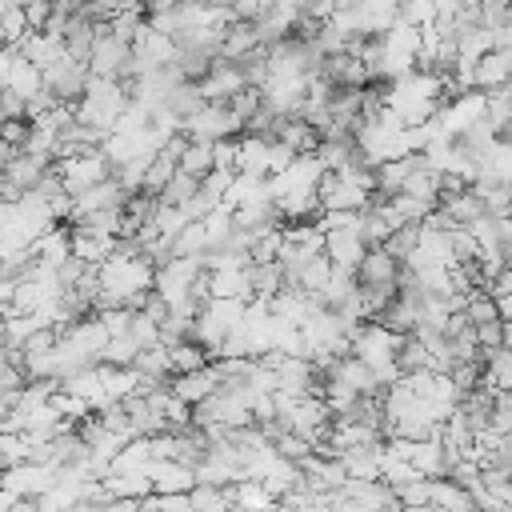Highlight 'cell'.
<instances>
[{
	"mask_svg": "<svg viewBox=\"0 0 512 512\" xmlns=\"http://www.w3.org/2000/svg\"><path fill=\"white\" fill-rule=\"evenodd\" d=\"M196 88H200V96H204L208 104H224L232 92H240V88H244V72H240V64H236V60L212 56V64H208V72L196 80Z\"/></svg>",
	"mask_w": 512,
	"mask_h": 512,
	"instance_id": "5b68a950",
	"label": "cell"
},
{
	"mask_svg": "<svg viewBox=\"0 0 512 512\" xmlns=\"http://www.w3.org/2000/svg\"><path fill=\"white\" fill-rule=\"evenodd\" d=\"M508 72H512V48H484L472 60V88L508 84Z\"/></svg>",
	"mask_w": 512,
	"mask_h": 512,
	"instance_id": "7c38bea8",
	"label": "cell"
},
{
	"mask_svg": "<svg viewBox=\"0 0 512 512\" xmlns=\"http://www.w3.org/2000/svg\"><path fill=\"white\" fill-rule=\"evenodd\" d=\"M196 188H200V180L176 168V172L164 180V188L156 192V200H160V204H188V200L196 196Z\"/></svg>",
	"mask_w": 512,
	"mask_h": 512,
	"instance_id": "7402d4cb",
	"label": "cell"
},
{
	"mask_svg": "<svg viewBox=\"0 0 512 512\" xmlns=\"http://www.w3.org/2000/svg\"><path fill=\"white\" fill-rule=\"evenodd\" d=\"M60 340H68L84 364H96V360H100V348H104V340H108V328L100 324L96 312H84V316H76V320L60 332Z\"/></svg>",
	"mask_w": 512,
	"mask_h": 512,
	"instance_id": "52a82bcc",
	"label": "cell"
},
{
	"mask_svg": "<svg viewBox=\"0 0 512 512\" xmlns=\"http://www.w3.org/2000/svg\"><path fill=\"white\" fill-rule=\"evenodd\" d=\"M392 492H396L400 508H428V476H416V480H408V484H400Z\"/></svg>",
	"mask_w": 512,
	"mask_h": 512,
	"instance_id": "484cf974",
	"label": "cell"
},
{
	"mask_svg": "<svg viewBox=\"0 0 512 512\" xmlns=\"http://www.w3.org/2000/svg\"><path fill=\"white\" fill-rule=\"evenodd\" d=\"M400 340H404V332H396V328H388V324H380V320H360V324L352 328V336H348V352L360 356V360L372 368L376 384H392V380L400 376V368H396V348H400Z\"/></svg>",
	"mask_w": 512,
	"mask_h": 512,
	"instance_id": "6da1fadb",
	"label": "cell"
},
{
	"mask_svg": "<svg viewBox=\"0 0 512 512\" xmlns=\"http://www.w3.org/2000/svg\"><path fill=\"white\" fill-rule=\"evenodd\" d=\"M176 168L200 180V176L212 168V140H188V144L180 148V156H176Z\"/></svg>",
	"mask_w": 512,
	"mask_h": 512,
	"instance_id": "ffe728a7",
	"label": "cell"
},
{
	"mask_svg": "<svg viewBox=\"0 0 512 512\" xmlns=\"http://www.w3.org/2000/svg\"><path fill=\"white\" fill-rule=\"evenodd\" d=\"M48 168H52V160H48V156H36V152H24V148H20V152L0 168V176H4L12 188L28 192V188L48 172Z\"/></svg>",
	"mask_w": 512,
	"mask_h": 512,
	"instance_id": "5bb4252c",
	"label": "cell"
},
{
	"mask_svg": "<svg viewBox=\"0 0 512 512\" xmlns=\"http://www.w3.org/2000/svg\"><path fill=\"white\" fill-rule=\"evenodd\" d=\"M0 140L24 148V140H28V116H8V120H0Z\"/></svg>",
	"mask_w": 512,
	"mask_h": 512,
	"instance_id": "83f0119b",
	"label": "cell"
},
{
	"mask_svg": "<svg viewBox=\"0 0 512 512\" xmlns=\"http://www.w3.org/2000/svg\"><path fill=\"white\" fill-rule=\"evenodd\" d=\"M428 508H444V512H476L468 488L452 484L448 476H428Z\"/></svg>",
	"mask_w": 512,
	"mask_h": 512,
	"instance_id": "9a60e30c",
	"label": "cell"
},
{
	"mask_svg": "<svg viewBox=\"0 0 512 512\" xmlns=\"http://www.w3.org/2000/svg\"><path fill=\"white\" fill-rule=\"evenodd\" d=\"M364 236H360V224H352V228H332V232H324V256H328V264L332 268H356V260L364 256Z\"/></svg>",
	"mask_w": 512,
	"mask_h": 512,
	"instance_id": "9c48e42d",
	"label": "cell"
},
{
	"mask_svg": "<svg viewBox=\"0 0 512 512\" xmlns=\"http://www.w3.org/2000/svg\"><path fill=\"white\" fill-rule=\"evenodd\" d=\"M20 8H24L28 28H44V24H48V16H52V0H24Z\"/></svg>",
	"mask_w": 512,
	"mask_h": 512,
	"instance_id": "f1b7e54d",
	"label": "cell"
},
{
	"mask_svg": "<svg viewBox=\"0 0 512 512\" xmlns=\"http://www.w3.org/2000/svg\"><path fill=\"white\" fill-rule=\"evenodd\" d=\"M368 196L372 192H364L360 184H352L348 176H340L332 168H324V176L316 180V204L320 208H352V212H360L368 204Z\"/></svg>",
	"mask_w": 512,
	"mask_h": 512,
	"instance_id": "8992f818",
	"label": "cell"
},
{
	"mask_svg": "<svg viewBox=\"0 0 512 512\" xmlns=\"http://www.w3.org/2000/svg\"><path fill=\"white\" fill-rule=\"evenodd\" d=\"M4 88H12L20 100H28L32 92H40V88H44V76H40V68H36L32 60H24V56H20V60L12 64V72H8V80H4Z\"/></svg>",
	"mask_w": 512,
	"mask_h": 512,
	"instance_id": "d6986e66",
	"label": "cell"
},
{
	"mask_svg": "<svg viewBox=\"0 0 512 512\" xmlns=\"http://www.w3.org/2000/svg\"><path fill=\"white\" fill-rule=\"evenodd\" d=\"M248 280H252V296H272L276 288H284V268L276 260H264V264H248Z\"/></svg>",
	"mask_w": 512,
	"mask_h": 512,
	"instance_id": "44dd1931",
	"label": "cell"
},
{
	"mask_svg": "<svg viewBox=\"0 0 512 512\" xmlns=\"http://www.w3.org/2000/svg\"><path fill=\"white\" fill-rule=\"evenodd\" d=\"M100 484H104L108 496H132V500H140V496L152 492L148 472H112V468H108V472L100 476Z\"/></svg>",
	"mask_w": 512,
	"mask_h": 512,
	"instance_id": "ac0fdd59",
	"label": "cell"
},
{
	"mask_svg": "<svg viewBox=\"0 0 512 512\" xmlns=\"http://www.w3.org/2000/svg\"><path fill=\"white\" fill-rule=\"evenodd\" d=\"M136 352H140V344H136L128 332H120V336H108V340H104L100 360H104V364H132Z\"/></svg>",
	"mask_w": 512,
	"mask_h": 512,
	"instance_id": "cb8c5ba5",
	"label": "cell"
},
{
	"mask_svg": "<svg viewBox=\"0 0 512 512\" xmlns=\"http://www.w3.org/2000/svg\"><path fill=\"white\" fill-rule=\"evenodd\" d=\"M168 360H172V372H192V368H204L212 360V352L200 340L184 336V340H172L168 344Z\"/></svg>",
	"mask_w": 512,
	"mask_h": 512,
	"instance_id": "e0dca14e",
	"label": "cell"
},
{
	"mask_svg": "<svg viewBox=\"0 0 512 512\" xmlns=\"http://www.w3.org/2000/svg\"><path fill=\"white\" fill-rule=\"evenodd\" d=\"M128 336H132L140 348H144V344H156V340H160V324L136 308V312H132V320H128Z\"/></svg>",
	"mask_w": 512,
	"mask_h": 512,
	"instance_id": "4316f807",
	"label": "cell"
},
{
	"mask_svg": "<svg viewBox=\"0 0 512 512\" xmlns=\"http://www.w3.org/2000/svg\"><path fill=\"white\" fill-rule=\"evenodd\" d=\"M132 368L148 380H168L172 376V360H168V344H144L136 356H132Z\"/></svg>",
	"mask_w": 512,
	"mask_h": 512,
	"instance_id": "2e32d148",
	"label": "cell"
},
{
	"mask_svg": "<svg viewBox=\"0 0 512 512\" xmlns=\"http://www.w3.org/2000/svg\"><path fill=\"white\" fill-rule=\"evenodd\" d=\"M204 284L208 296H252V280H248V264H228V268H204Z\"/></svg>",
	"mask_w": 512,
	"mask_h": 512,
	"instance_id": "4fadbf2b",
	"label": "cell"
},
{
	"mask_svg": "<svg viewBox=\"0 0 512 512\" xmlns=\"http://www.w3.org/2000/svg\"><path fill=\"white\" fill-rule=\"evenodd\" d=\"M352 276H356V284H396L400 280V260L384 244H368L364 256L356 260Z\"/></svg>",
	"mask_w": 512,
	"mask_h": 512,
	"instance_id": "ba28073f",
	"label": "cell"
},
{
	"mask_svg": "<svg viewBox=\"0 0 512 512\" xmlns=\"http://www.w3.org/2000/svg\"><path fill=\"white\" fill-rule=\"evenodd\" d=\"M40 76H44V88H48L56 100H76V96L84 92L88 64H84V60H76V56L64 48L52 64H44V68H40Z\"/></svg>",
	"mask_w": 512,
	"mask_h": 512,
	"instance_id": "277c9868",
	"label": "cell"
},
{
	"mask_svg": "<svg viewBox=\"0 0 512 512\" xmlns=\"http://www.w3.org/2000/svg\"><path fill=\"white\" fill-rule=\"evenodd\" d=\"M180 132L188 136V140H220V136H236L240 132V120L232 116V108L228 104H200L196 112H188L184 120H180Z\"/></svg>",
	"mask_w": 512,
	"mask_h": 512,
	"instance_id": "3957f363",
	"label": "cell"
},
{
	"mask_svg": "<svg viewBox=\"0 0 512 512\" xmlns=\"http://www.w3.org/2000/svg\"><path fill=\"white\" fill-rule=\"evenodd\" d=\"M144 472H148L152 492H188V488L196 484L192 464H180V460H172V456H152Z\"/></svg>",
	"mask_w": 512,
	"mask_h": 512,
	"instance_id": "30bf717a",
	"label": "cell"
},
{
	"mask_svg": "<svg viewBox=\"0 0 512 512\" xmlns=\"http://www.w3.org/2000/svg\"><path fill=\"white\" fill-rule=\"evenodd\" d=\"M480 92H484V120L504 136V128H508V84L480 88Z\"/></svg>",
	"mask_w": 512,
	"mask_h": 512,
	"instance_id": "603a6c76",
	"label": "cell"
},
{
	"mask_svg": "<svg viewBox=\"0 0 512 512\" xmlns=\"http://www.w3.org/2000/svg\"><path fill=\"white\" fill-rule=\"evenodd\" d=\"M396 20L412 24V28H424L436 20V4L432 0H396Z\"/></svg>",
	"mask_w": 512,
	"mask_h": 512,
	"instance_id": "d4e9b609",
	"label": "cell"
},
{
	"mask_svg": "<svg viewBox=\"0 0 512 512\" xmlns=\"http://www.w3.org/2000/svg\"><path fill=\"white\" fill-rule=\"evenodd\" d=\"M52 168H56V176H60L64 192H80V188H88V184H96V180H104V176L112 172L100 148H80V152L56 156V160H52Z\"/></svg>",
	"mask_w": 512,
	"mask_h": 512,
	"instance_id": "7a4b0ae2",
	"label": "cell"
},
{
	"mask_svg": "<svg viewBox=\"0 0 512 512\" xmlns=\"http://www.w3.org/2000/svg\"><path fill=\"white\" fill-rule=\"evenodd\" d=\"M168 392L172 396H180L184 404H200L216 384H220V376H216V368H212V360L204 364V368H192V372H172L168 380Z\"/></svg>",
	"mask_w": 512,
	"mask_h": 512,
	"instance_id": "8fae6325",
	"label": "cell"
}]
</instances>
